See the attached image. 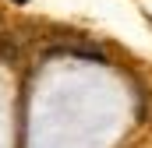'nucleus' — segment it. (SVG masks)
Returning <instances> with one entry per match:
<instances>
[{"label":"nucleus","mask_w":152,"mask_h":148,"mask_svg":"<svg viewBox=\"0 0 152 148\" xmlns=\"http://www.w3.org/2000/svg\"><path fill=\"white\" fill-rule=\"evenodd\" d=\"M14 4H28V0H14Z\"/></svg>","instance_id":"nucleus-1"}]
</instances>
